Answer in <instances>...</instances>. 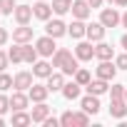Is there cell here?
I'll list each match as a JSON object with an SVG mask.
<instances>
[{
    "mask_svg": "<svg viewBox=\"0 0 127 127\" xmlns=\"http://www.w3.org/2000/svg\"><path fill=\"white\" fill-rule=\"evenodd\" d=\"M87 3H90V8H100V5L105 3V0H87Z\"/></svg>",
    "mask_w": 127,
    "mask_h": 127,
    "instance_id": "obj_40",
    "label": "cell"
},
{
    "mask_svg": "<svg viewBox=\"0 0 127 127\" xmlns=\"http://www.w3.org/2000/svg\"><path fill=\"white\" fill-rule=\"evenodd\" d=\"M122 28H127V13L122 15Z\"/></svg>",
    "mask_w": 127,
    "mask_h": 127,
    "instance_id": "obj_43",
    "label": "cell"
},
{
    "mask_svg": "<svg viewBox=\"0 0 127 127\" xmlns=\"http://www.w3.org/2000/svg\"><path fill=\"white\" fill-rule=\"evenodd\" d=\"M0 15H3V10H0Z\"/></svg>",
    "mask_w": 127,
    "mask_h": 127,
    "instance_id": "obj_46",
    "label": "cell"
},
{
    "mask_svg": "<svg viewBox=\"0 0 127 127\" xmlns=\"http://www.w3.org/2000/svg\"><path fill=\"white\" fill-rule=\"evenodd\" d=\"M42 125H45V127H57V125H60V120H57V117H47Z\"/></svg>",
    "mask_w": 127,
    "mask_h": 127,
    "instance_id": "obj_38",
    "label": "cell"
},
{
    "mask_svg": "<svg viewBox=\"0 0 127 127\" xmlns=\"http://www.w3.org/2000/svg\"><path fill=\"white\" fill-rule=\"evenodd\" d=\"M60 70H62V72H65V75H75V72L80 70V65H77V57H70V60L65 62V65H62V67H60Z\"/></svg>",
    "mask_w": 127,
    "mask_h": 127,
    "instance_id": "obj_27",
    "label": "cell"
},
{
    "mask_svg": "<svg viewBox=\"0 0 127 127\" xmlns=\"http://www.w3.org/2000/svg\"><path fill=\"white\" fill-rule=\"evenodd\" d=\"M8 55H10V62H23V45L18 42V47H10Z\"/></svg>",
    "mask_w": 127,
    "mask_h": 127,
    "instance_id": "obj_29",
    "label": "cell"
},
{
    "mask_svg": "<svg viewBox=\"0 0 127 127\" xmlns=\"http://www.w3.org/2000/svg\"><path fill=\"white\" fill-rule=\"evenodd\" d=\"M13 15H15V20H18L20 25H28V23L32 20V15H35V13H32V5H18Z\"/></svg>",
    "mask_w": 127,
    "mask_h": 127,
    "instance_id": "obj_7",
    "label": "cell"
},
{
    "mask_svg": "<svg viewBox=\"0 0 127 127\" xmlns=\"http://www.w3.org/2000/svg\"><path fill=\"white\" fill-rule=\"evenodd\" d=\"M82 110L87 112V115H97L100 112V100H97V95H87V97H82Z\"/></svg>",
    "mask_w": 127,
    "mask_h": 127,
    "instance_id": "obj_17",
    "label": "cell"
},
{
    "mask_svg": "<svg viewBox=\"0 0 127 127\" xmlns=\"http://www.w3.org/2000/svg\"><path fill=\"white\" fill-rule=\"evenodd\" d=\"M105 30H107V28H105L102 23H92V25H87V37H90L92 42H100V40L105 37Z\"/></svg>",
    "mask_w": 127,
    "mask_h": 127,
    "instance_id": "obj_20",
    "label": "cell"
},
{
    "mask_svg": "<svg viewBox=\"0 0 127 127\" xmlns=\"http://www.w3.org/2000/svg\"><path fill=\"white\" fill-rule=\"evenodd\" d=\"M30 102V95H25L23 90H18L13 97H10V110H25Z\"/></svg>",
    "mask_w": 127,
    "mask_h": 127,
    "instance_id": "obj_16",
    "label": "cell"
},
{
    "mask_svg": "<svg viewBox=\"0 0 127 127\" xmlns=\"http://www.w3.org/2000/svg\"><path fill=\"white\" fill-rule=\"evenodd\" d=\"M13 87H15V90H23V92H28V90L32 87V72H28V70L18 72V75H15V80H13Z\"/></svg>",
    "mask_w": 127,
    "mask_h": 127,
    "instance_id": "obj_3",
    "label": "cell"
},
{
    "mask_svg": "<svg viewBox=\"0 0 127 127\" xmlns=\"http://www.w3.org/2000/svg\"><path fill=\"white\" fill-rule=\"evenodd\" d=\"M115 65H117V70H127V52L120 55V57H115Z\"/></svg>",
    "mask_w": 127,
    "mask_h": 127,
    "instance_id": "obj_36",
    "label": "cell"
},
{
    "mask_svg": "<svg viewBox=\"0 0 127 127\" xmlns=\"http://www.w3.org/2000/svg\"><path fill=\"white\" fill-rule=\"evenodd\" d=\"M32 13H35L37 20H50V15H52V5H47L45 0H40V3L32 5Z\"/></svg>",
    "mask_w": 127,
    "mask_h": 127,
    "instance_id": "obj_12",
    "label": "cell"
},
{
    "mask_svg": "<svg viewBox=\"0 0 127 127\" xmlns=\"http://www.w3.org/2000/svg\"><path fill=\"white\" fill-rule=\"evenodd\" d=\"M100 23H102L105 28H117V25L122 23V15H120L115 8H105V10L100 13Z\"/></svg>",
    "mask_w": 127,
    "mask_h": 127,
    "instance_id": "obj_2",
    "label": "cell"
},
{
    "mask_svg": "<svg viewBox=\"0 0 127 127\" xmlns=\"http://www.w3.org/2000/svg\"><path fill=\"white\" fill-rule=\"evenodd\" d=\"M45 32L52 35V37H62L67 32V25L62 23V20H45Z\"/></svg>",
    "mask_w": 127,
    "mask_h": 127,
    "instance_id": "obj_4",
    "label": "cell"
},
{
    "mask_svg": "<svg viewBox=\"0 0 127 127\" xmlns=\"http://www.w3.org/2000/svg\"><path fill=\"white\" fill-rule=\"evenodd\" d=\"M70 8H72V3H70V0H52V10H55L57 15L70 13Z\"/></svg>",
    "mask_w": 127,
    "mask_h": 127,
    "instance_id": "obj_26",
    "label": "cell"
},
{
    "mask_svg": "<svg viewBox=\"0 0 127 127\" xmlns=\"http://www.w3.org/2000/svg\"><path fill=\"white\" fill-rule=\"evenodd\" d=\"M110 3H112V0H110Z\"/></svg>",
    "mask_w": 127,
    "mask_h": 127,
    "instance_id": "obj_47",
    "label": "cell"
},
{
    "mask_svg": "<svg viewBox=\"0 0 127 127\" xmlns=\"http://www.w3.org/2000/svg\"><path fill=\"white\" fill-rule=\"evenodd\" d=\"M90 125V115L82 110V112H75V127H87Z\"/></svg>",
    "mask_w": 127,
    "mask_h": 127,
    "instance_id": "obj_30",
    "label": "cell"
},
{
    "mask_svg": "<svg viewBox=\"0 0 127 127\" xmlns=\"http://www.w3.org/2000/svg\"><path fill=\"white\" fill-rule=\"evenodd\" d=\"M32 75L35 77H50L52 75V62H45V60H40V62H32Z\"/></svg>",
    "mask_w": 127,
    "mask_h": 127,
    "instance_id": "obj_11",
    "label": "cell"
},
{
    "mask_svg": "<svg viewBox=\"0 0 127 127\" xmlns=\"http://www.w3.org/2000/svg\"><path fill=\"white\" fill-rule=\"evenodd\" d=\"M3 125H5V120H3V117H0V127H3Z\"/></svg>",
    "mask_w": 127,
    "mask_h": 127,
    "instance_id": "obj_44",
    "label": "cell"
},
{
    "mask_svg": "<svg viewBox=\"0 0 127 127\" xmlns=\"http://www.w3.org/2000/svg\"><path fill=\"white\" fill-rule=\"evenodd\" d=\"M28 95H30L32 102H45V97L50 95V90H47V85H32L28 90Z\"/></svg>",
    "mask_w": 127,
    "mask_h": 127,
    "instance_id": "obj_15",
    "label": "cell"
},
{
    "mask_svg": "<svg viewBox=\"0 0 127 127\" xmlns=\"http://www.w3.org/2000/svg\"><path fill=\"white\" fill-rule=\"evenodd\" d=\"M112 3H115V5H120V8H125V5H127V0H112Z\"/></svg>",
    "mask_w": 127,
    "mask_h": 127,
    "instance_id": "obj_42",
    "label": "cell"
},
{
    "mask_svg": "<svg viewBox=\"0 0 127 127\" xmlns=\"http://www.w3.org/2000/svg\"><path fill=\"white\" fill-rule=\"evenodd\" d=\"M5 42H8V30H5V28H0V47H3Z\"/></svg>",
    "mask_w": 127,
    "mask_h": 127,
    "instance_id": "obj_39",
    "label": "cell"
},
{
    "mask_svg": "<svg viewBox=\"0 0 127 127\" xmlns=\"http://www.w3.org/2000/svg\"><path fill=\"white\" fill-rule=\"evenodd\" d=\"M67 32H70L75 40H80V37H85V35H87V25H85L82 20H77V18H75V23H72V25H67Z\"/></svg>",
    "mask_w": 127,
    "mask_h": 127,
    "instance_id": "obj_22",
    "label": "cell"
},
{
    "mask_svg": "<svg viewBox=\"0 0 127 127\" xmlns=\"http://www.w3.org/2000/svg\"><path fill=\"white\" fill-rule=\"evenodd\" d=\"M107 90H110V85H107V80H102V77L87 82V92H90V95H97V97H100V95L107 92Z\"/></svg>",
    "mask_w": 127,
    "mask_h": 127,
    "instance_id": "obj_14",
    "label": "cell"
},
{
    "mask_svg": "<svg viewBox=\"0 0 127 127\" xmlns=\"http://www.w3.org/2000/svg\"><path fill=\"white\" fill-rule=\"evenodd\" d=\"M110 115L115 120H125L127 117V102L125 100H112L110 102Z\"/></svg>",
    "mask_w": 127,
    "mask_h": 127,
    "instance_id": "obj_10",
    "label": "cell"
},
{
    "mask_svg": "<svg viewBox=\"0 0 127 127\" xmlns=\"http://www.w3.org/2000/svg\"><path fill=\"white\" fill-rule=\"evenodd\" d=\"M112 55H115L112 45H107V42L100 40V45L95 47V57H97V60H112Z\"/></svg>",
    "mask_w": 127,
    "mask_h": 127,
    "instance_id": "obj_23",
    "label": "cell"
},
{
    "mask_svg": "<svg viewBox=\"0 0 127 127\" xmlns=\"http://www.w3.org/2000/svg\"><path fill=\"white\" fill-rule=\"evenodd\" d=\"M75 57L77 60H92L95 57V47H92V42H80L77 47H75Z\"/></svg>",
    "mask_w": 127,
    "mask_h": 127,
    "instance_id": "obj_9",
    "label": "cell"
},
{
    "mask_svg": "<svg viewBox=\"0 0 127 127\" xmlns=\"http://www.w3.org/2000/svg\"><path fill=\"white\" fill-rule=\"evenodd\" d=\"M110 97L112 100H125V85H112L110 87Z\"/></svg>",
    "mask_w": 127,
    "mask_h": 127,
    "instance_id": "obj_32",
    "label": "cell"
},
{
    "mask_svg": "<svg viewBox=\"0 0 127 127\" xmlns=\"http://www.w3.org/2000/svg\"><path fill=\"white\" fill-rule=\"evenodd\" d=\"M13 80H15V77H10V75H5V72H0V92L10 90V87H13Z\"/></svg>",
    "mask_w": 127,
    "mask_h": 127,
    "instance_id": "obj_33",
    "label": "cell"
},
{
    "mask_svg": "<svg viewBox=\"0 0 127 127\" xmlns=\"http://www.w3.org/2000/svg\"><path fill=\"white\" fill-rule=\"evenodd\" d=\"M80 90H82V85L75 80V82H65V87H62V97L65 100H77L80 97Z\"/></svg>",
    "mask_w": 127,
    "mask_h": 127,
    "instance_id": "obj_18",
    "label": "cell"
},
{
    "mask_svg": "<svg viewBox=\"0 0 127 127\" xmlns=\"http://www.w3.org/2000/svg\"><path fill=\"white\" fill-rule=\"evenodd\" d=\"M120 45H122V47H125V50H127V32H125V35H122V40H120Z\"/></svg>",
    "mask_w": 127,
    "mask_h": 127,
    "instance_id": "obj_41",
    "label": "cell"
},
{
    "mask_svg": "<svg viewBox=\"0 0 127 127\" xmlns=\"http://www.w3.org/2000/svg\"><path fill=\"white\" fill-rule=\"evenodd\" d=\"M75 80H77L82 87H87V82L92 80V75H90V70H82V67H80V70L75 72Z\"/></svg>",
    "mask_w": 127,
    "mask_h": 127,
    "instance_id": "obj_28",
    "label": "cell"
},
{
    "mask_svg": "<svg viewBox=\"0 0 127 127\" xmlns=\"http://www.w3.org/2000/svg\"><path fill=\"white\" fill-rule=\"evenodd\" d=\"M32 117L25 112V110H13V125H30Z\"/></svg>",
    "mask_w": 127,
    "mask_h": 127,
    "instance_id": "obj_25",
    "label": "cell"
},
{
    "mask_svg": "<svg viewBox=\"0 0 127 127\" xmlns=\"http://www.w3.org/2000/svg\"><path fill=\"white\" fill-rule=\"evenodd\" d=\"M15 8H18V5H15V0H0V10H3L5 15H13Z\"/></svg>",
    "mask_w": 127,
    "mask_h": 127,
    "instance_id": "obj_31",
    "label": "cell"
},
{
    "mask_svg": "<svg viewBox=\"0 0 127 127\" xmlns=\"http://www.w3.org/2000/svg\"><path fill=\"white\" fill-rule=\"evenodd\" d=\"M70 57H72V52H70L67 47H57V50H55V55H52V67H62Z\"/></svg>",
    "mask_w": 127,
    "mask_h": 127,
    "instance_id": "obj_19",
    "label": "cell"
},
{
    "mask_svg": "<svg viewBox=\"0 0 127 127\" xmlns=\"http://www.w3.org/2000/svg\"><path fill=\"white\" fill-rule=\"evenodd\" d=\"M10 110V97H5V95H0V115H5Z\"/></svg>",
    "mask_w": 127,
    "mask_h": 127,
    "instance_id": "obj_35",
    "label": "cell"
},
{
    "mask_svg": "<svg viewBox=\"0 0 127 127\" xmlns=\"http://www.w3.org/2000/svg\"><path fill=\"white\" fill-rule=\"evenodd\" d=\"M62 87H65V72H52L47 77V90L50 92H62Z\"/></svg>",
    "mask_w": 127,
    "mask_h": 127,
    "instance_id": "obj_6",
    "label": "cell"
},
{
    "mask_svg": "<svg viewBox=\"0 0 127 127\" xmlns=\"http://www.w3.org/2000/svg\"><path fill=\"white\" fill-rule=\"evenodd\" d=\"M30 117H32V122H45V120L50 117V107H47L45 102H37V107H32Z\"/></svg>",
    "mask_w": 127,
    "mask_h": 127,
    "instance_id": "obj_21",
    "label": "cell"
},
{
    "mask_svg": "<svg viewBox=\"0 0 127 127\" xmlns=\"http://www.w3.org/2000/svg\"><path fill=\"white\" fill-rule=\"evenodd\" d=\"M115 72H117V65H112L110 60H100V65H97V77H102V80H112L115 77Z\"/></svg>",
    "mask_w": 127,
    "mask_h": 127,
    "instance_id": "obj_5",
    "label": "cell"
},
{
    "mask_svg": "<svg viewBox=\"0 0 127 127\" xmlns=\"http://www.w3.org/2000/svg\"><path fill=\"white\" fill-rule=\"evenodd\" d=\"M13 40L20 42V45H23V42H30V40H32V28H28V25L15 28V30H13Z\"/></svg>",
    "mask_w": 127,
    "mask_h": 127,
    "instance_id": "obj_13",
    "label": "cell"
},
{
    "mask_svg": "<svg viewBox=\"0 0 127 127\" xmlns=\"http://www.w3.org/2000/svg\"><path fill=\"white\" fill-rule=\"evenodd\" d=\"M125 102H127V87H125Z\"/></svg>",
    "mask_w": 127,
    "mask_h": 127,
    "instance_id": "obj_45",
    "label": "cell"
},
{
    "mask_svg": "<svg viewBox=\"0 0 127 127\" xmlns=\"http://www.w3.org/2000/svg\"><path fill=\"white\" fill-rule=\"evenodd\" d=\"M8 62H10V55L0 50V72H5V67H8Z\"/></svg>",
    "mask_w": 127,
    "mask_h": 127,
    "instance_id": "obj_37",
    "label": "cell"
},
{
    "mask_svg": "<svg viewBox=\"0 0 127 127\" xmlns=\"http://www.w3.org/2000/svg\"><path fill=\"white\" fill-rule=\"evenodd\" d=\"M35 47H37V52H40L42 57H52V55H55V50H57V45H55V37H52V35L40 37V40L35 42Z\"/></svg>",
    "mask_w": 127,
    "mask_h": 127,
    "instance_id": "obj_1",
    "label": "cell"
},
{
    "mask_svg": "<svg viewBox=\"0 0 127 127\" xmlns=\"http://www.w3.org/2000/svg\"><path fill=\"white\" fill-rule=\"evenodd\" d=\"M37 47H32V45H28V42H23V62H37Z\"/></svg>",
    "mask_w": 127,
    "mask_h": 127,
    "instance_id": "obj_24",
    "label": "cell"
},
{
    "mask_svg": "<svg viewBox=\"0 0 127 127\" xmlns=\"http://www.w3.org/2000/svg\"><path fill=\"white\" fill-rule=\"evenodd\" d=\"M70 10H72V15H75L77 20H85V18L90 15V10H92V8H90V3H87V0H75Z\"/></svg>",
    "mask_w": 127,
    "mask_h": 127,
    "instance_id": "obj_8",
    "label": "cell"
},
{
    "mask_svg": "<svg viewBox=\"0 0 127 127\" xmlns=\"http://www.w3.org/2000/svg\"><path fill=\"white\" fill-rule=\"evenodd\" d=\"M60 125L62 127H75V112H65L60 117Z\"/></svg>",
    "mask_w": 127,
    "mask_h": 127,
    "instance_id": "obj_34",
    "label": "cell"
}]
</instances>
